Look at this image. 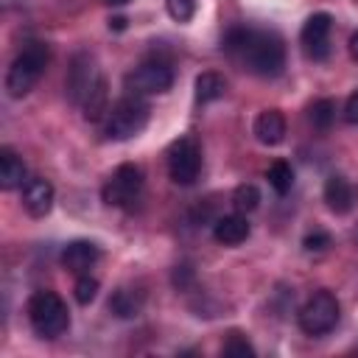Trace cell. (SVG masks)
Segmentation results:
<instances>
[{
  "label": "cell",
  "mask_w": 358,
  "mask_h": 358,
  "mask_svg": "<svg viewBox=\"0 0 358 358\" xmlns=\"http://www.w3.org/2000/svg\"><path fill=\"white\" fill-rule=\"evenodd\" d=\"M338 313H341L338 299H336L330 291H316V294H310L308 302L299 308L296 322H299L302 333H308V336H324V333H330V330L336 327Z\"/></svg>",
  "instance_id": "5b68a950"
},
{
  "label": "cell",
  "mask_w": 358,
  "mask_h": 358,
  "mask_svg": "<svg viewBox=\"0 0 358 358\" xmlns=\"http://www.w3.org/2000/svg\"><path fill=\"white\" fill-rule=\"evenodd\" d=\"M330 31H333V17L327 11H316L305 20V25L299 31V39H302L305 53L313 62H322V59L330 56Z\"/></svg>",
  "instance_id": "30bf717a"
},
{
  "label": "cell",
  "mask_w": 358,
  "mask_h": 358,
  "mask_svg": "<svg viewBox=\"0 0 358 358\" xmlns=\"http://www.w3.org/2000/svg\"><path fill=\"white\" fill-rule=\"evenodd\" d=\"M324 201H327V207H330L336 215H344V213H350L352 204H355V190H352V185H350L344 176L333 173V176H327V182H324Z\"/></svg>",
  "instance_id": "5bb4252c"
},
{
  "label": "cell",
  "mask_w": 358,
  "mask_h": 358,
  "mask_svg": "<svg viewBox=\"0 0 358 358\" xmlns=\"http://www.w3.org/2000/svg\"><path fill=\"white\" fill-rule=\"evenodd\" d=\"M171 87H173V70L168 62L159 59L143 62L126 76V90L131 95H159L168 92Z\"/></svg>",
  "instance_id": "ba28073f"
},
{
  "label": "cell",
  "mask_w": 358,
  "mask_h": 358,
  "mask_svg": "<svg viewBox=\"0 0 358 358\" xmlns=\"http://www.w3.org/2000/svg\"><path fill=\"white\" fill-rule=\"evenodd\" d=\"M28 322L39 338H59L70 327V310L53 291H34L28 299Z\"/></svg>",
  "instance_id": "3957f363"
},
{
  "label": "cell",
  "mask_w": 358,
  "mask_h": 358,
  "mask_svg": "<svg viewBox=\"0 0 358 358\" xmlns=\"http://www.w3.org/2000/svg\"><path fill=\"white\" fill-rule=\"evenodd\" d=\"M199 171H201V148L196 143V137L185 134L179 140L171 143L168 148V173L176 185H193L199 179Z\"/></svg>",
  "instance_id": "52a82bcc"
},
{
  "label": "cell",
  "mask_w": 358,
  "mask_h": 358,
  "mask_svg": "<svg viewBox=\"0 0 358 358\" xmlns=\"http://www.w3.org/2000/svg\"><path fill=\"white\" fill-rule=\"evenodd\" d=\"M221 352H224V355H241V358H246V355H255V347L249 344L246 336H241V333H229V338L224 341Z\"/></svg>",
  "instance_id": "603a6c76"
},
{
  "label": "cell",
  "mask_w": 358,
  "mask_h": 358,
  "mask_svg": "<svg viewBox=\"0 0 358 358\" xmlns=\"http://www.w3.org/2000/svg\"><path fill=\"white\" fill-rule=\"evenodd\" d=\"M190 277H193L190 266H176V271H173V282H176V288H185Z\"/></svg>",
  "instance_id": "4316f807"
},
{
  "label": "cell",
  "mask_w": 358,
  "mask_h": 358,
  "mask_svg": "<svg viewBox=\"0 0 358 358\" xmlns=\"http://www.w3.org/2000/svg\"><path fill=\"white\" fill-rule=\"evenodd\" d=\"M266 179H268V185L274 187V193L285 196V193L291 190V185H294V171H291V165H288L285 159H277V162L268 165Z\"/></svg>",
  "instance_id": "d6986e66"
},
{
  "label": "cell",
  "mask_w": 358,
  "mask_h": 358,
  "mask_svg": "<svg viewBox=\"0 0 358 358\" xmlns=\"http://www.w3.org/2000/svg\"><path fill=\"white\" fill-rule=\"evenodd\" d=\"M344 120L347 123H352V126H358V90L347 98V103H344Z\"/></svg>",
  "instance_id": "484cf974"
},
{
  "label": "cell",
  "mask_w": 358,
  "mask_h": 358,
  "mask_svg": "<svg viewBox=\"0 0 358 358\" xmlns=\"http://www.w3.org/2000/svg\"><path fill=\"white\" fill-rule=\"evenodd\" d=\"M101 81H103V76H101L95 59H92L87 50L76 53L73 62H70V70H67V95H70V101H73L76 106H81V103L87 101V95H90Z\"/></svg>",
  "instance_id": "9c48e42d"
},
{
  "label": "cell",
  "mask_w": 358,
  "mask_h": 358,
  "mask_svg": "<svg viewBox=\"0 0 358 358\" xmlns=\"http://www.w3.org/2000/svg\"><path fill=\"white\" fill-rule=\"evenodd\" d=\"M213 238L224 246H238L249 238V221L241 215V213H232V215H221L215 224H213Z\"/></svg>",
  "instance_id": "9a60e30c"
},
{
  "label": "cell",
  "mask_w": 358,
  "mask_h": 358,
  "mask_svg": "<svg viewBox=\"0 0 358 358\" xmlns=\"http://www.w3.org/2000/svg\"><path fill=\"white\" fill-rule=\"evenodd\" d=\"M232 204L238 213H252L260 204V190L255 185H238L232 193Z\"/></svg>",
  "instance_id": "ffe728a7"
},
{
  "label": "cell",
  "mask_w": 358,
  "mask_h": 358,
  "mask_svg": "<svg viewBox=\"0 0 358 358\" xmlns=\"http://www.w3.org/2000/svg\"><path fill=\"white\" fill-rule=\"evenodd\" d=\"M224 50L243 64L249 73L274 78L285 67V45L271 31H255V28H232L224 36Z\"/></svg>",
  "instance_id": "6da1fadb"
},
{
  "label": "cell",
  "mask_w": 358,
  "mask_h": 358,
  "mask_svg": "<svg viewBox=\"0 0 358 358\" xmlns=\"http://www.w3.org/2000/svg\"><path fill=\"white\" fill-rule=\"evenodd\" d=\"M103 3H109V6H126L129 0H103Z\"/></svg>",
  "instance_id": "f546056e"
},
{
  "label": "cell",
  "mask_w": 358,
  "mask_h": 358,
  "mask_svg": "<svg viewBox=\"0 0 358 358\" xmlns=\"http://www.w3.org/2000/svg\"><path fill=\"white\" fill-rule=\"evenodd\" d=\"M165 6L176 22H187L196 14V0H165Z\"/></svg>",
  "instance_id": "cb8c5ba5"
},
{
  "label": "cell",
  "mask_w": 358,
  "mask_h": 358,
  "mask_svg": "<svg viewBox=\"0 0 358 358\" xmlns=\"http://www.w3.org/2000/svg\"><path fill=\"white\" fill-rule=\"evenodd\" d=\"M285 117L280 109H263L257 117H255V137L263 143V145H280L285 140Z\"/></svg>",
  "instance_id": "4fadbf2b"
},
{
  "label": "cell",
  "mask_w": 358,
  "mask_h": 358,
  "mask_svg": "<svg viewBox=\"0 0 358 358\" xmlns=\"http://www.w3.org/2000/svg\"><path fill=\"white\" fill-rule=\"evenodd\" d=\"M350 56H352V59L358 62V31H355V34L350 36Z\"/></svg>",
  "instance_id": "83f0119b"
},
{
  "label": "cell",
  "mask_w": 358,
  "mask_h": 358,
  "mask_svg": "<svg viewBox=\"0 0 358 358\" xmlns=\"http://www.w3.org/2000/svg\"><path fill=\"white\" fill-rule=\"evenodd\" d=\"M101 257V249L92 243V241H70L64 249H62V266L73 274H84L90 271Z\"/></svg>",
  "instance_id": "7c38bea8"
},
{
  "label": "cell",
  "mask_w": 358,
  "mask_h": 358,
  "mask_svg": "<svg viewBox=\"0 0 358 358\" xmlns=\"http://www.w3.org/2000/svg\"><path fill=\"white\" fill-rule=\"evenodd\" d=\"M145 123H148V103L143 101V95L129 92L109 106L103 117V134L109 140H131L145 129Z\"/></svg>",
  "instance_id": "277c9868"
},
{
  "label": "cell",
  "mask_w": 358,
  "mask_h": 358,
  "mask_svg": "<svg viewBox=\"0 0 358 358\" xmlns=\"http://www.w3.org/2000/svg\"><path fill=\"white\" fill-rule=\"evenodd\" d=\"M22 207L34 218H45L53 207V185L42 176H31L22 185Z\"/></svg>",
  "instance_id": "8fae6325"
},
{
  "label": "cell",
  "mask_w": 358,
  "mask_h": 358,
  "mask_svg": "<svg viewBox=\"0 0 358 358\" xmlns=\"http://www.w3.org/2000/svg\"><path fill=\"white\" fill-rule=\"evenodd\" d=\"M98 280L95 277H78V282H76V288H73V296H76V302L78 305H90L95 296H98Z\"/></svg>",
  "instance_id": "7402d4cb"
},
{
  "label": "cell",
  "mask_w": 358,
  "mask_h": 358,
  "mask_svg": "<svg viewBox=\"0 0 358 358\" xmlns=\"http://www.w3.org/2000/svg\"><path fill=\"white\" fill-rule=\"evenodd\" d=\"M302 246H305V252H324V249L330 246V235H327V232H322V229H316V232L305 235Z\"/></svg>",
  "instance_id": "d4e9b609"
},
{
  "label": "cell",
  "mask_w": 358,
  "mask_h": 358,
  "mask_svg": "<svg viewBox=\"0 0 358 358\" xmlns=\"http://www.w3.org/2000/svg\"><path fill=\"white\" fill-rule=\"evenodd\" d=\"M109 28H115V31H123V28H126V20H123V17H115V20H109Z\"/></svg>",
  "instance_id": "f1b7e54d"
},
{
  "label": "cell",
  "mask_w": 358,
  "mask_h": 358,
  "mask_svg": "<svg viewBox=\"0 0 358 358\" xmlns=\"http://www.w3.org/2000/svg\"><path fill=\"white\" fill-rule=\"evenodd\" d=\"M50 62V50L45 42H28L22 48V53H17V59L11 62L8 73H6V92L11 98H22L34 90V84L39 81V76L45 73Z\"/></svg>",
  "instance_id": "7a4b0ae2"
},
{
  "label": "cell",
  "mask_w": 358,
  "mask_h": 358,
  "mask_svg": "<svg viewBox=\"0 0 358 358\" xmlns=\"http://www.w3.org/2000/svg\"><path fill=\"white\" fill-rule=\"evenodd\" d=\"M333 117H336V103H333L330 98H322V101H316V103L310 106V123H313L316 129H330Z\"/></svg>",
  "instance_id": "44dd1931"
},
{
  "label": "cell",
  "mask_w": 358,
  "mask_h": 358,
  "mask_svg": "<svg viewBox=\"0 0 358 358\" xmlns=\"http://www.w3.org/2000/svg\"><path fill=\"white\" fill-rule=\"evenodd\" d=\"M25 162L20 159V154L14 148H0V187L3 190H14L25 185Z\"/></svg>",
  "instance_id": "e0dca14e"
},
{
  "label": "cell",
  "mask_w": 358,
  "mask_h": 358,
  "mask_svg": "<svg viewBox=\"0 0 358 358\" xmlns=\"http://www.w3.org/2000/svg\"><path fill=\"white\" fill-rule=\"evenodd\" d=\"M224 92H227V81H224V76H218V73H213V70L196 76V84H193L196 103H213V101L224 98Z\"/></svg>",
  "instance_id": "ac0fdd59"
},
{
  "label": "cell",
  "mask_w": 358,
  "mask_h": 358,
  "mask_svg": "<svg viewBox=\"0 0 358 358\" xmlns=\"http://www.w3.org/2000/svg\"><path fill=\"white\" fill-rule=\"evenodd\" d=\"M143 193V171L131 162H123L115 168V173L106 179L103 185V201L109 207H120V210H131L134 201Z\"/></svg>",
  "instance_id": "8992f818"
},
{
  "label": "cell",
  "mask_w": 358,
  "mask_h": 358,
  "mask_svg": "<svg viewBox=\"0 0 358 358\" xmlns=\"http://www.w3.org/2000/svg\"><path fill=\"white\" fill-rule=\"evenodd\" d=\"M143 305H145V294L140 288H131V285H120L109 296V310L117 319H134V316H140Z\"/></svg>",
  "instance_id": "2e32d148"
}]
</instances>
